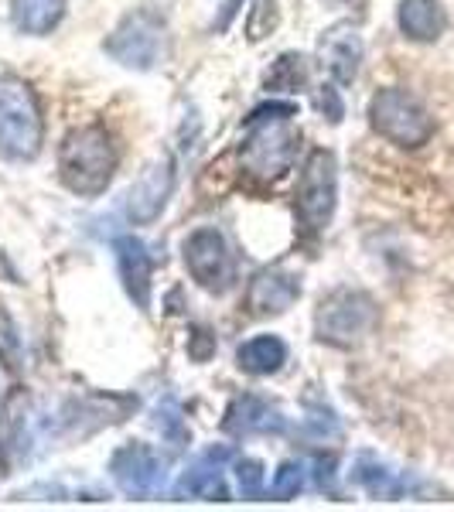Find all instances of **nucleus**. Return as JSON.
<instances>
[{"instance_id": "nucleus-1", "label": "nucleus", "mask_w": 454, "mask_h": 512, "mask_svg": "<svg viewBox=\"0 0 454 512\" xmlns=\"http://www.w3.org/2000/svg\"><path fill=\"white\" fill-rule=\"evenodd\" d=\"M291 117H297L294 103H270L253 110L246 123L243 147H239V168L257 181H280L297 161V147H301V130L294 127Z\"/></svg>"}, {"instance_id": "nucleus-2", "label": "nucleus", "mask_w": 454, "mask_h": 512, "mask_svg": "<svg viewBox=\"0 0 454 512\" xmlns=\"http://www.w3.org/2000/svg\"><path fill=\"white\" fill-rule=\"evenodd\" d=\"M117 175V147L113 137L103 127L89 123V127L72 130L59 147V178L72 195L93 198L110 188Z\"/></svg>"}, {"instance_id": "nucleus-3", "label": "nucleus", "mask_w": 454, "mask_h": 512, "mask_svg": "<svg viewBox=\"0 0 454 512\" xmlns=\"http://www.w3.org/2000/svg\"><path fill=\"white\" fill-rule=\"evenodd\" d=\"M45 144V117L35 89L21 76H0V158L35 161Z\"/></svg>"}, {"instance_id": "nucleus-4", "label": "nucleus", "mask_w": 454, "mask_h": 512, "mask_svg": "<svg viewBox=\"0 0 454 512\" xmlns=\"http://www.w3.org/2000/svg\"><path fill=\"white\" fill-rule=\"evenodd\" d=\"M379 325V308L369 294L362 291H332L321 297L315 311V335L318 342L335 345V349H356L376 332Z\"/></svg>"}, {"instance_id": "nucleus-5", "label": "nucleus", "mask_w": 454, "mask_h": 512, "mask_svg": "<svg viewBox=\"0 0 454 512\" xmlns=\"http://www.w3.org/2000/svg\"><path fill=\"white\" fill-rule=\"evenodd\" d=\"M369 123L383 140L403 147V151H417L434 137V117L427 113V106L417 96H410L407 89H379L369 99Z\"/></svg>"}, {"instance_id": "nucleus-6", "label": "nucleus", "mask_w": 454, "mask_h": 512, "mask_svg": "<svg viewBox=\"0 0 454 512\" xmlns=\"http://www.w3.org/2000/svg\"><path fill=\"white\" fill-rule=\"evenodd\" d=\"M103 52L113 62H120L123 69L151 72L164 55V21L154 11H147V7L130 11L113 28V35L103 41Z\"/></svg>"}, {"instance_id": "nucleus-7", "label": "nucleus", "mask_w": 454, "mask_h": 512, "mask_svg": "<svg viewBox=\"0 0 454 512\" xmlns=\"http://www.w3.org/2000/svg\"><path fill=\"white\" fill-rule=\"evenodd\" d=\"M338 205V164L335 154L318 147V151L308 154L301 168V178H297V216L308 229H321L332 222Z\"/></svg>"}, {"instance_id": "nucleus-8", "label": "nucleus", "mask_w": 454, "mask_h": 512, "mask_svg": "<svg viewBox=\"0 0 454 512\" xmlns=\"http://www.w3.org/2000/svg\"><path fill=\"white\" fill-rule=\"evenodd\" d=\"M185 267L209 294H226L236 284V260L216 226H202L185 239Z\"/></svg>"}, {"instance_id": "nucleus-9", "label": "nucleus", "mask_w": 454, "mask_h": 512, "mask_svg": "<svg viewBox=\"0 0 454 512\" xmlns=\"http://www.w3.org/2000/svg\"><path fill=\"white\" fill-rule=\"evenodd\" d=\"M113 482L130 499H151L164 489V461L147 444H123L110 461Z\"/></svg>"}, {"instance_id": "nucleus-10", "label": "nucleus", "mask_w": 454, "mask_h": 512, "mask_svg": "<svg viewBox=\"0 0 454 512\" xmlns=\"http://www.w3.org/2000/svg\"><path fill=\"white\" fill-rule=\"evenodd\" d=\"M171 192H175V161L161 158L154 161L144 175L137 178V185L127 192V219L137 226H147L164 212Z\"/></svg>"}, {"instance_id": "nucleus-11", "label": "nucleus", "mask_w": 454, "mask_h": 512, "mask_svg": "<svg viewBox=\"0 0 454 512\" xmlns=\"http://www.w3.org/2000/svg\"><path fill=\"white\" fill-rule=\"evenodd\" d=\"M318 55L321 65L328 69L338 86H352L359 76V62H362V38L349 21H338L328 31H321L318 38Z\"/></svg>"}, {"instance_id": "nucleus-12", "label": "nucleus", "mask_w": 454, "mask_h": 512, "mask_svg": "<svg viewBox=\"0 0 454 512\" xmlns=\"http://www.w3.org/2000/svg\"><path fill=\"white\" fill-rule=\"evenodd\" d=\"M297 297H301V280L280 267H267L253 274L250 287H246V308L257 318L284 315Z\"/></svg>"}, {"instance_id": "nucleus-13", "label": "nucleus", "mask_w": 454, "mask_h": 512, "mask_svg": "<svg viewBox=\"0 0 454 512\" xmlns=\"http://www.w3.org/2000/svg\"><path fill=\"white\" fill-rule=\"evenodd\" d=\"M113 253H117L123 291L134 301V308L147 311L151 308V280H154V263L147 246L137 236H117L113 239Z\"/></svg>"}, {"instance_id": "nucleus-14", "label": "nucleus", "mask_w": 454, "mask_h": 512, "mask_svg": "<svg viewBox=\"0 0 454 512\" xmlns=\"http://www.w3.org/2000/svg\"><path fill=\"white\" fill-rule=\"evenodd\" d=\"M222 424H226L229 434L246 437V434H280L287 427V420L263 396H239V400H233V407L226 410Z\"/></svg>"}, {"instance_id": "nucleus-15", "label": "nucleus", "mask_w": 454, "mask_h": 512, "mask_svg": "<svg viewBox=\"0 0 454 512\" xmlns=\"http://www.w3.org/2000/svg\"><path fill=\"white\" fill-rule=\"evenodd\" d=\"M396 24H400L403 38L410 41H437L448 28V14H444L441 0H400L396 7Z\"/></svg>"}, {"instance_id": "nucleus-16", "label": "nucleus", "mask_w": 454, "mask_h": 512, "mask_svg": "<svg viewBox=\"0 0 454 512\" xmlns=\"http://www.w3.org/2000/svg\"><path fill=\"white\" fill-rule=\"evenodd\" d=\"M65 7L69 0H11V24L21 35L45 38L62 24Z\"/></svg>"}, {"instance_id": "nucleus-17", "label": "nucleus", "mask_w": 454, "mask_h": 512, "mask_svg": "<svg viewBox=\"0 0 454 512\" xmlns=\"http://www.w3.org/2000/svg\"><path fill=\"white\" fill-rule=\"evenodd\" d=\"M284 362H287V342L277 335H257L239 345L236 352V366L246 376H274L284 369Z\"/></svg>"}, {"instance_id": "nucleus-18", "label": "nucleus", "mask_w": 454, "mask_h": 512, "mask_svg": "<svg viewBox=\"0 0 454 512\" xmlns=\"http://www.w3.org/2000/svg\"><path fill=\"white\" fill-rule=\"evenodd\" d=\"M175 495L181 499H209V502H226L229 499V489H226V478H222L219 465H205V461H198V465L188 468L185 475L178 478L175 485Z\"/></svg>"}, {"instance_id": "nucleus-19", "label": "nucleus", "mask_w": 454, "mask_h": 512, "mask_svg": "<svg viewBox=\"0 0 454 512\" xmlns=\"http://www.w3.org/2000/svg\"><path fill=\"white\" fill-rule=\"evenodd\" d=\"M301 86H308V59L304 55H280L274 69L267 72V89L270 93H297Z\"/></svg>"}, {"instance_id": "nucleus-20", "label": "nucleus", "mask_w": 454, "mask_h": 512, "mask_svg": "<svg viewBox=\"0 0 454 512\" xmlns=\"http://www.w3.org/2000/svg\"><path fill=\"white\" fill-rule=\"evenodd\" d=\"M352 478H356L369 495H379V499H393V495H400V489H403L396 472H390V468L379 465V461H373V458H362Z\"/></svg>"}, {"instance_id": "nucleus-21", "label": "nucleus", "mask_w": 454, "mask_h": 512, "mask_svg": "<svg viewBox=\"0 0 454 512\" xmlns=\"http://www.w3.org/2000/svg\"><path fill=\"white\" fill-rule=\"evenodd\" d=\"M277 28H280L277 0H253L250 14H246V38H250V45H260V41L274 35Z\"/></svg>"}, {"instance_id": "nucleus-22", "label": "nucleus", "mask_w": 454, "mask_h": 512, "mask_svg": "<svg viewBox=\"0 0 454 512\" xmlns=\"http://www.w3.org/2000/svg\"><path fill=\"white\" fill-rule=\"evenodd\" d=\"M236 482L243 499H260L263 485H267V475H263V465L257 458H239L236 461Z\"/></svg>"}, {"instance_id": "nucleus-23", "label": "nucleus", "mask_w": 454, "mask_h": 512, "mask_svg": "<svg viewBox=\"0 0 454 512\" xmlns=\"http://www.w3.org/2000/svg\"><path fill=\"white\" fill-rule=\"evenodd\" d=\"M304 489V468L297 465V461H284V465L277 468V475H274V485H270V495L274 499H294L297 492Z\"/></svg>"}, {"instance_id": "nucleus-24", "label": "nucleus", "mask_w": 454, "mask_h": 512, "mask_svg": "<svg viewBox=\"0 0 454 512\" xmlns=\"http://www.w3.org/2000/svg\"><path fill=\"white\" fill-rule=\"evenodd\" d=\"M338 82H325V86H318V96H315V106H318V113H325L328 123H342L345 117V103H342V96H338Z\"/></svg>"}, {"instance_id": "nucleus-25", "label": "nucleus", "mask_w": 454, "mask_h": 512, "mask_svg": "<svg viewBox=\"0 0 454 512\" xmlns=\"http://www.w3.org/2000/svg\"><path fill=\"white\" fill-rule=\"evenodd\" d=\"M239 7H243V0H222L219 11H216V18H212V31H216V35H226L229 24L236 21Z\"/></svg>"}, {"instance_id": "nucleus-26", "label": "nucleus", "mask_w": 454, "mask_h": 512, "mask_svg": "<svg viewBox=\"0 0 454 512\" xmlns=\"http://www.w3.org/2000/svg\"><path fill=\"white\" fill-rule=\"evenodd\" d=\"M318 485L325 489V485H332V478H335V458H321L318 461Z\"/></svg>"}]
</instances>
